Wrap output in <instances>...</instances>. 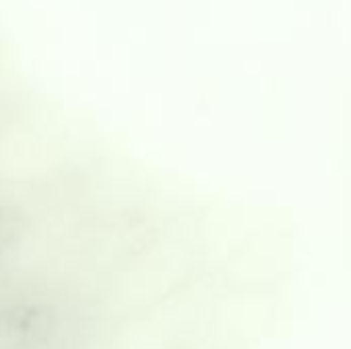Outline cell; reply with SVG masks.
Instances as JSON below:
<instances>
[{
  "mask_svg": "<svg viewBox=\"0 0 351 349\" xmlns=\"http://www.w3.org/2000/svg\"><path fill=\"white\" fill-rule=\"evenodd\" d=\"M14 232H16V228H14V218L4 216V212L0 210V249H2L6 243L12 241V234H14Z\"/></svg>",
  "mask_w": 351,
  "mask_h": 349,
  "instance_id": "2",
  "label": "cell"
},
{
  "mask_svg": "<svg viewBox=\"0 0 351 349\" xmlns=\"http://www.w3.org/2000/svg\"><path fill=\"white\" fill-rule=\"evenodd\" d=\"M51 335V321L37 306H12L0 313V349H37Z\"/></svg>",
  "mask_w": 351,
  "mask_h": 349,
  "instance_id": "1",
  "label": "cell"
}]
</instances>
